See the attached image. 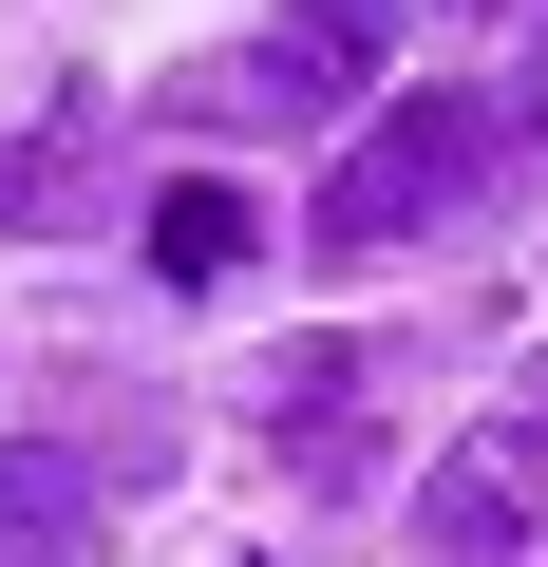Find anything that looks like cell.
Here are the masks:
<instances>
[{
	"mask_svg": "<svg viewBox=\"0 0 548 567\" xmlns=\"http://www.w3.org/2000/svg\"><path fill=\"white\" fill-rule=\"evenodd\" d=\"M529 133V95H397L341 171H322V208H303V246H416L435 208H473L492 189V152Z\"/></svg>",
	"mask_w": 548,
	"mask_h": 567,
	"instance_id": "cell-1",
	"label": "cell"
},
{
	"mask_svg": "<svg viewBox=\"0 0 548 567\" xmlns=\"http://www.w3.org/2000/svg\"><path fill=\"white\" fill-rule=\"evenodd\" d=\"M416 529H435L454 567H510V548L548 529V416H529V398H510V416H473V435L416 473Z\"/></svg>",
	"mask_w": 548,
	"mask_h": 567,
	"instance_id": "cell-2",
	"label": "cell"
},
{
	"mask_svg": "<svg viewBox=\"0 0 548 567\" xmlns=\"http://www.w3.org/2000/svg\"><path fill=\"white\" fill-rule=\"evenodd\" d=\"M95 208H114V95L58 76L20 133H0V227H95Z\"/></svg>",
	"mask_w": 548,
	"mask_h": 567,
	"instance_id": "cell-3",
	"label": "cell"
},
{
	"mask_svg": "<svg viewBox=\"0 0 548 567\" xmlns=\"http://www.w3.org/2000/svg\"><path fill=\"white\" fill-rule=\"evenodd\" d=\"M360 76H322V58H285V39H246V58H208V76H170V114L189 133H322Z\"/></svg>",
	"mask_w": 548,
	"mask_h": 567,
	"instance_id": "cell-4",
	"label": "cell"
},
{
	"mask_svg": "<svg viewBox=\"0 0 548 567\" xmlns=\"http://www.w3.org/2000/svg\"><path fill=\"white\" fill-rule=\"evenodd\" d=\"M0 548H20V567H95V454L0 435Z\"/></svg>",
	"mask_w": 548,
	"mask_h": 567,
	"instance_id": "cell-5",
	"label": "cell"
},
{
	"mask_svg": "<svg viewBox=\"0 0 548 567\" xmlns=\"http://www.w3.org/2000/svg\"><path fill=\"white\" fill-rule=\"evenodd\" d=\"M246 246H265V208H246L227 171H170V189H152V265H170V284H246Z\"/></svg>",
	"mask_w": 548,
	"mask_h": 567,
	"instance_id": "cell-6",
	"label": "cell"
},
{
	"mask_svg": "<svg viewBox=\"0 0 548 567\" xmlns=\"http://www.w3.org/2000/svg\"><path fill=\"white\" fill-rule=\"evenodd\" d=\"M397 39V0H285V58H322V76H360Z\"/></svg>",
	"mask_w": 548,
	"mask_h": 567,
	"instance_id": "cell-7",
	"label": "cell"
},
{
	"mask_svg": "<svg viewBox=\"0 0 548 567\" xmlns=\"http://www.w3.org/2000/svg\"><path fill=\"white\" fill-rule=\"evenodd\" d=\"M510 398H529V416H548V360H529V379H510Z\"/></svg>",
	"mask_w": 548,
	"mask_h": 567,
	"instance_id": "cell-8",
	"label": "cell"
},
{
	"mask_svg": "<svg viewBox=\"0 0 548 567\" xmlns=\"http://www.w3.org/2000/svg\"><path fill=\"white\" fill-rule=\"evenodd\" d=\"M454 20H510V0H454Z\"/></svg>",
	"mask_w": 548,
	"mask_h": 567,
	"instance_id": "cell-9",
	"label": "cell"
},
{
	"mask_svg": "<svg viewBox=\"0 0 548 567\" xmlns=\"http://www.w3.org/2000/svg\"><path fill=\"white\" fill-rule=\"evenodd\" d=\"M0 567H20V548H0Z\"/></svg>",
	"mask_w": 548,
	"mask_h": 567,
	"instance_id": "cell-10",
	"label": "cell"
}]
</instances>
